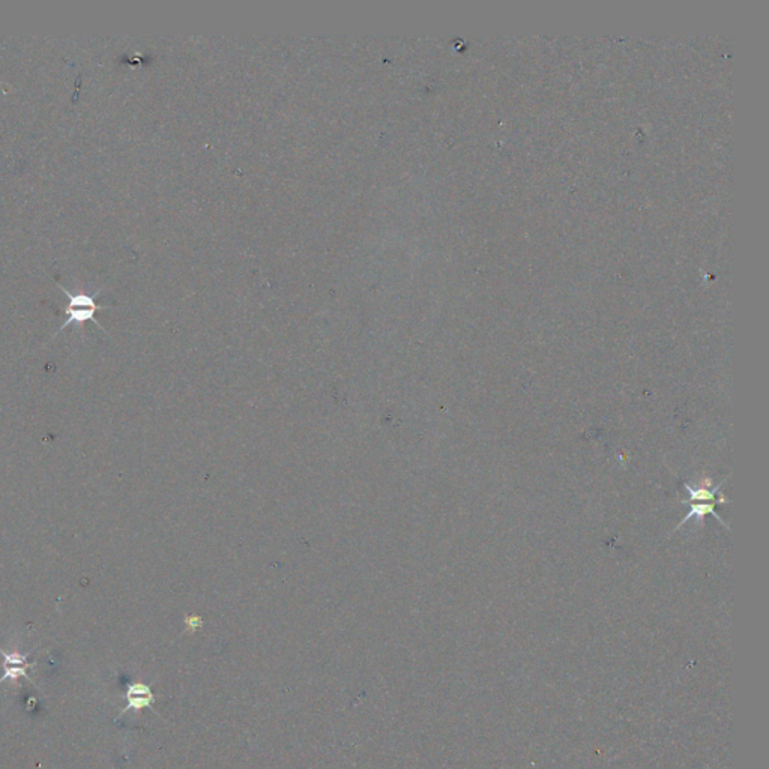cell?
I'll return each instance as SVG.
<instances>
[{"instance_id": "6da1fadb", "label": "cell", "mask_w": 769, "mask_h": 769, "mask_svg": "<svg viewBox=\"0 0 769 769\" xmlns=\"http://www.w3.org/2000/svg\"><path fill=\"white\" fill-rule=\"evenodd\" d=\"M57 287L62 290L65 295L68 296V305L65 307V314H66V322L59 327V331L55 334V336L57 334L62 332L65 327H68L69 325H77V326H82L86 322H93L97 326H99L102 330V325L95 319L97 313L102 308H107V305H102L98 304L97 302V296L102 290H98L97 295H88V293H71L68 289H65L62 284L57 283Z\"/></svg>"}, {"instance_id": "3957f363", "label": "cell", "mask_w": 769, "mask_h": 769, "mask_svg": "<svg viewBox=\"0 0 769 769\" xmlns=\"http://www.w3.org/2000/svg\"><path fill=\"white\" fill-rule=\"evenodd\" d=\"M126 699H128V706L125 708L124 712L120 715H124L129 710L140 711L146 706H151L152 702H153L151 690L143 684H131V685H129L128 691H126Z\"/></svg>"}, {"instance_id": "277c9868", "label": "cell", "mask_w": 769, "mask_h": 769, "mask_svg": "<svg viewBox=\"0 0 769 769\" xmlns=\"http://www.w3.org/2000/svg\"><path fill=\"white\" fill-rule=\"evenodd\" d=\"M715 504H719V502H706V504H705V502H703V504H702V502H693V505H691V511H690L684 518H682V522L679 523L678 528H681L682 524H684L685 522H688L690 518H693V517H697V518H701V520H702L703 515H706V514H712V515H715V517L719 518V520L724 524L723 518L714 511ZM678 528H676V529H678ZM676 529H675V531H676Z\"/></svg>"}, {"instance_id": "7a4b0ae2", "label": "cell", "mask_w": 769, "mask_h": 769, "mask_svg": "<svg viewBox=\"0 0 769 769\" xmlns=\"http://www.w3.org/2000/svg\"><path fill=\"white\" fill-rule=\"evenodd\" d=\"M0 655L3 656V664H2L3 675L0 676V684L5 682L6 679L17 681L19 678H24L30 681V678L28 676V669L33 667L35 663L28 661L29 654H21L17 651L5 652L2 647H0Z\"/></svg>"}, {"instance_id": "5b68a950", "label": "cell", "mask_w": 769, "mask_h": 769, "mask_svg": "<svg viewBox=\"0 0 769 769\" xmlns=\"http://www.w3.org/2000/svg\"><path fill=\"white\" fill-rule=\"evenodd\" d=\"M723 484H724V482H721L720 486H716L714 490H710V488H706V487H703V486L697 487V488H693L691 486H688V484H685V490L690 493L691 500H693V502H703V500H708V502H714L715 493H716V491H719V490H721Z\"/></svg>"}]
</instances>
